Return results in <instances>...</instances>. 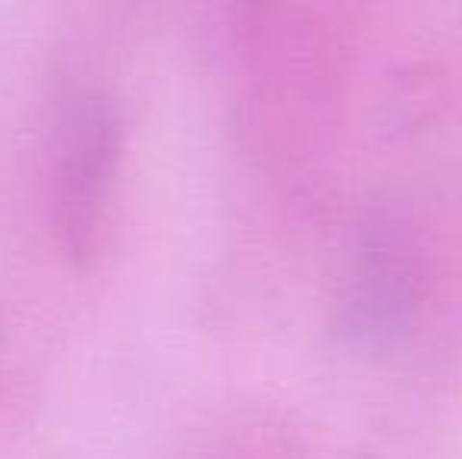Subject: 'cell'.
<instances>
[{
    "mask_svg": "<svg viewBox=\"0 0 462 459\" xmlns=\"http://www.w3.org/2000/svg\"><path fill=\"white\" fill-rule=\"evenodd\" d=\"M120 148V123L104 101H82L63 135L57 173L60 230L73 258H86L95 243L101 198Z\"/></svg>",
    "mask_w": 462,
    "mask_h": 459,
    "instance_id": "cell-1",
    "label": "cell"
}]
</instances>
